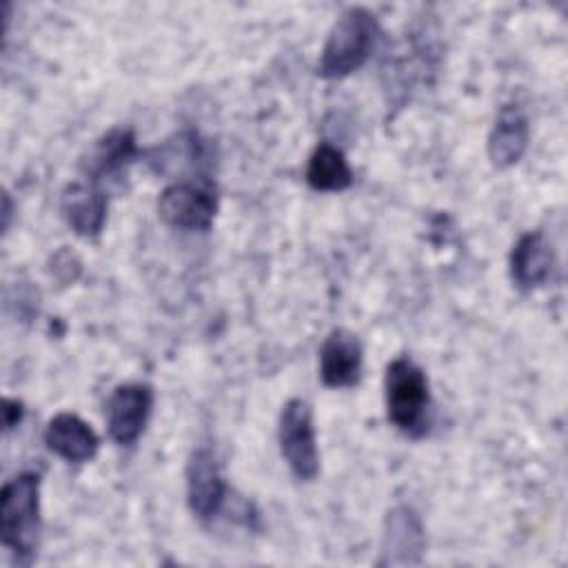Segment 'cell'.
Here are the masks:
<instances>
[{"label": "cell", "instance_id": "obj_1", "mask_svg": "<svg viewBox=\"0 0 568 568\" xmlns=\"http://www.w3.org/2000/svg\"><path fill=\"white\" fill-rule=\"evenodd\" d=\"M40 535V475L22 470L0 493V539L18 564H31Z\"/></svg>", "mask_w": 568, "mask_h": 568}, {"label": "cell", "instance_id": "obj_2", "mask_svg": "<svg viewBox=\"0 0 568 568\" xmlns=\"http://www.w3.org/2000/svg\"><path fill=\"white\" fill-rule=\"evenodd\" d=\"M379 38V22L375 13L364 7H348L331 27L322 47L317 75L324 80H339L357 71L373 53Z\"/></svg>", "mask_w": 568, "mask_h": 568}, {"label": "cell", "instance_id": "obj_3", "mask_svg": "<svg viewBox=\"0 0 568 568\" xmlns=\"http://www.w3.org/2000/svg\"><path fill=\"white\" fill-rule=\"evenodd\" d=\"M384 399L390 424L417 439L430 428V388L426 373L410 357H395L386 366Z\"/></svg>", "mask_w": 568, "mask_h": 568}, {"label": "cell", "instance_id": "obj_4", "mask_svg": "<svg viewBox=\"0 0 568 568\" xmlns=\"http://www.w3.org/2000/svg\"><path fill=\"white\" fill-rule=\"evenodd\" d=\"M277 442L280 453L293 477L300 481H313L320 473V453L313 410L308 402L293 397L282 406L277 422Z\"/></svg>", "mask_w": 568, "mask_h": 568}, {"label": "cell", "instance_id": "obj_5", "mask_svg": "<svg viewBox=\"0 0 568 568\" xmlns=\"http://www.w3.org/2000/svg\"><path fill=\"white\" fill-rule=\"evenodd\" d=\"M217 211V193L211 184L175 182L160 193V217L182 231H206Z\"/></svg>", "mask_w": 568, "mask_h": 568}, {"label": "cell", "instance_id": "obj_6", "mask_svg": "<svg viewBox=\"0 0 568 568\" xmlns=\"http://www.w3.org/2000/svg\"><path fill=\"white\" fill-rule=\"evenodd\" d=\"M426 550V532L419 515L399 504L384 517L377 566H419Z\"/></svg>", "mask_w": 568, "mask_h": 568}, {"label": "cell", "instance_id": "obj_7", "mask_svg": "<svg viewBox=\"0 0 568 568\" xmlns=\"http://www.w3.org/2000/svg\"><path fill=\"white\" fill-rule=\"evenodd\" d=\"M153 408V388L149 384L129 382L115 386L106 404L109 437L118 446H131L144 433Z\"/></svg>", "mask_w": 568, "mask_h": 568}, {"label": "cell", "instance_id": "obj_8", "mask_svg": "<svg viewBox=\"0 0 568 568\" xmlns=\"http://www.w3.org/2000/svg\"><path fill=\"white\" fill-rule=\"evenodd\" d=\"M226 499V484L211 448H195L186 464V504L189 510L200 519H213Z\"/></svg>", "mask_w": 568, "mask_h": 568}, {"label": "cell", "instance_id": "obj_9", "mask_svg": "<svg viewBox=\"0 0 568 568\" xmlns=\"http://www.w3.org/2000/svg\"><path fill=\"white\" fill-rule=\"evenodd\" d=\"M364 348L348 328H333L320 348V377L328 388H351L362 377Z\"/></svg>", "mask_w": 568, "mask_h": 568}, {"label": "cell", "instance_id": "obj_10", "mask_svg": "<svg viewBox=\"0 0 568 568\" xmlns=\"http://www.w3.org/2000/svg\"><path fill=\"white\" fill-rule=\"evenodd\" d=\"M510 277L521 291H532L544 286L555 271L552 244L541 231L524 233L510 251Z\"/></svg>", "mask_w": 568, "mask_h": 568}, {"label": "cell", "instance_id": "obj_11", "mask_svg": "<svg viewBox=\"0 0 568 568\" xmlns=\"http://www.w3.org/2000/svg\"><path fill=\"white\" fill-rule=\"evenodd\" d=\"M47 448L69 464H84L95 457L100 439L95 430L75 413H58L44 428Z\"/></svg>", "mask_w": 568, "mask_h": 568}, {"label": "cell", "instance_id": "obj_12", "mask_svg": "<svg viewBox=\"0 0 568 568\" xmlns=\"http://www.w3.org/2000/svg\"><path fill=\"white\" fill-rule=\"evenodd\" d=\"M62 215L71 231L80 237H98L104 220H106V195L104 191L89 182H73L64 189L62 200H60Z\"/></svg>", "mask_w": 568, "mask_h": 568}, {"label": "cell", "instance_id": "obj_13", "mask_svg": "<svg viewBox=\"0 0 568 568\" xmlns=\"http://www.w3.org/2000/svg\"><path fill=\"white\" fill-rule=\"evenodd\" d=\"M528 118L517 104H506L499 109L495 124L488 133V160L495 169H508L521 160L528 149Z\"/></svg>", "mask_w": 568, "mask_h": 568}, {"label": "cell", "instance_id": "obj_14", "mask_svg": "<svg viewBox=\"0 0 568 568\" xmlns=\"http://www.w3.org/2000/svg\"><path fill=\"white\" fill-rule=\"evenodd\" d=\"M138 146L135 135L131 129H111L104 133L93 149L89 151V158L82 162L84 173L91 178L93 184L100 186L102 180H113L126 166L135 160Z\"/></svg>", "mask_w": 568, "mask_h": 568}, {"label": "cell", "instance_id": "obj_15", "mask_svg": "<svg viewBox=\"0 0 568 568\" xmlns=\"http://www.w3.org/2000/svg\"><path fill=\"white\" fill-rule=\"evenodd\" d=\"M306 182L315 191H344L353 182V171L337 146L320 142L308 158Z\"/></svg>", "mask_w": 568, "mask_h": 568}, {"label": "cell", "instance_id": "obj_16", "mask_svg": "<svg viewBox=\"0 0 568 568\" xmlns=\"http://www.w3.org/2000/svg\"><path fill=\"white\" fill-rule=\"evenodd\" d=\"M22 415H24L22 402L7 397V399H4V408H2V426H4V433H9L11 428H16V426L22 422Z\"/></svg>", "mask_w": 568, "mask_h": 568}, {"label": "cell", "instance_id": "obj_17", "mask_svg": "<svg viewBox=\"0 0 568 568\" xmlns=\"http://www.w3.org/2000/svg\"><path fill=\"white\" fill-rule=\"evenodd\" d=\"M9 220H11V200H9V193H4V197H2V231L9 229Z\"/></svg>", "mask_w": 568, "mask_h": 568}]
</instances>
